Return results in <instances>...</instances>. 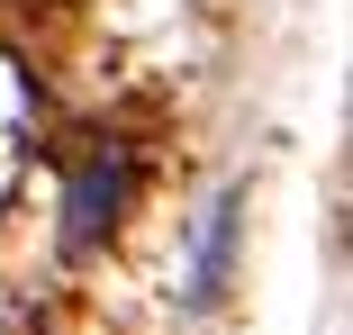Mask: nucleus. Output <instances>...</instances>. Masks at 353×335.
I'll use <instances>...</instances> for the list:
<instances>
[{
  "label": "nucleus",
  "mask_w": 353,
  "mask_h": 335,
  "mask_svg": "<svg viewBox=\"0 0 353 335\" xmlns=\"http://www.w3.org/2000/svg\"><path fill=\"white\" fill-rule=\"evenodd\" d=\"M118 181H127L118 163H91V172L73 181V199H63V245H73V254H82L91 236H109V218H118Z\"/></svg>",
  "instance_id": "2"
},
{
  "label": "nucleus",
  "mask_w": 353,
  "mask_h": 335,
  "mask_svg": "<svg viewBox=\"0 0 353 335\" xmlns=\"http://www.w3.org/2000/svg\"><path fill=\"white\" fill-rule=\"evenodd\" d=\"M236 227H245V190L227 181V190H218V209H208V227H199V254H190V308H218L227 263H236Z\"/></svg>",
  "instance_id": "1"
}]
</instances>
